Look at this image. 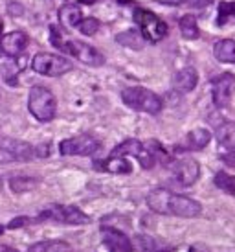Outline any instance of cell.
Listing matches in <instances>:
<instances>
[{"instance_id":"obj_1","label":"cell","mask_w":235,"mask_h":252,"mask_svg":"<svg viewBox=\"0 0 235 252\" xmlns=\"http://www.w3.org/2000/svg\"><path fill=\"white\" fill-rule=\"evenodd\" d=\"M147 206L154 214H164V216H176L193 219L202 214V204L191 197L173 193L166 188L152 189L147 195Z\"/></svg>"},{"instance_id":"obj_21","label":"cell","mask_w":235,"mask_h":252,"mask_svg":"<svg viewBox=\"0 0 235 252\" xmlns=\"http://www.w3.org/2000/svg\"><path fill=\"white\" fill-rule=\"evenodd\" d=\"M178 28H180L182 37L187 39V41H195V39H199V35H201V30H199L197 19H195L193 15H184V17H180Z\"/></svg>"},{"instance_id":"obj_4","label":"cell","mask_w":235,"mask_h":252,"mask_svg":"<svg viewBox=\"0 0 235 252\" xmlns=\"http://www.w3.org/2000/svg\"><path fill=\"white\" fill-rule=\"evenodd\" d=\"M134 21L140 26V33L144 37V41L149 42H158L162 39H166L167 33H169V28L167 24L158 15H154L149 9H144V7H136L134 9Z\"/></svg>"},{"instance_id":"obj_33","label":"cell","mask_w":235,"mask_h":252,"mask_svg":"<svg viewBox=\"0 0 235 252\" xmlns=\"http://www.w3.org/2000/svg\"><path fill=\"white\" fill-rule=\"evenodd\" d=\"M97 2H103V0H81V4H88V6H92V4H97Z\"/></svg>"},{"instance_id":"obj_34","label":"cell","mask_w":235,"mask_h":252,"mask_svg":"<svg viewBox=\"0 0 235 252\" xmlns=\"http://www.w3.org/2000/svg\"><path fill=\"white\" fill-rule=\"evenodd\" d=\"M154 252H175V249H158V251Z\"/></svg>"},{"instance_id":"obj_23","label":"cell","mask_w":235,"mask_h":252,"mask_svg":"<svg viewBox=\"0 0 235 252\" xmlns=\"http://www.w3.org/2000/svg\"><path fill=\"white\" fill-rule=\"evenodd\" d=\"M215 186L219 189H222L224 193H228V195L235 197V177L226 173V171H219L213 179Z\"/></svg>"},{"instance_id":"obj_19","label":"cell","mask_w":235,"mask_h":252,"mask_svg":"<svg viewBox=\"0 0 235 252\" xmlns=\"http://www.w3.org/2000/svg\"><path fill=\"white\" fill-rule=\"evenodd\" d=\"M217 140L219 146L226 149L235 147V122L230 120H221V124H217Z\"/></svg>"},{"instance_id":"obj_32","label":"cell","mask_w":235,"mask_h":252,"mask_svg":"<svg viewBox=\"0 0 235 252\" xmlns=\"http://www.w3.org/2000/svg\"><path fill=\"white\" fill-rule=\"evenodd\" d=\"M187 252H207V251H206V249H202L201 245H193Z\"/></svg>"},{"instance_id":"obj_14","label":"cell","mask_w":235,"mask_h":252,"mask_svg":"<svg viewBox=\"0 0 235 252\" xmlns=\"http://www.w3.org/2000/svg\"><path fill=\"white\" fill-rule=\"evenodd\" d=\"M199 83V72L195 70L193 66H184L180 68L173 77V87L175 91L187 94V92L195 91V87Z\"/></svg>"},{"instance_id":"obj_8","label":"cell","mask_w":235,"mask_h":252,"mask_svg":"<svg viewBox=\"0 0 235 252\" xmlns=\"http://www.w3.org/2000/svg\"><path fill=\"white\" fill-rule=\"evenodd\" d=\"M111 157H136L144 169H151L156 164V158L152 157L147 144L136 140V138H129V140H123L121 144H118L112 149Z\"/></svg>"},{"instance_id":"obj_25","label":"cell","mask_w":235,"mask_h":252,"mask_svg":"<svg viewBox=\"0 0 235 252\" xmlns=\"http://www.w3.org/2000/svg\"><path fill=\"white\" fill-rule=\"evenodd\" d=\"M232 19H235V2H221L219 15H217V24L226 26Z\"/></svg>"},{"instance_id":"obj_20","label":"cell","mask_w":235,"mask_h":252,"mask_svg":"<svg viewBox=\"0 0 235 252\" xmlns=\"http://www.w3.org/2000/svg\"><path fill=\"white\" fill-rule=\"evenodd\" d=\"M28 252H74L72 245L61 239H50V241H39L29 247Z\"/></svg>"},{"instance_id":"obj_11","label":"cell","mask_w":235,"mask_h":252,"mask_svg":"<svg viewBox=\"0 0 235 252\" xmlns=\"http://www.w3.org/2000/svg\"><path fill=\"white\" fill-rule=\"evenodd\" d=\"M171 173H173V181L178 186L187 188V186H193L195 182L199 181V177H201V166L193 158H180L173 166Z\"/></svg>"},{"instance_id":"obj_28","label":"cell","mask_w":235,"mask_h":252,"mask_svg":"<svg viewBox=\"0 0 235 252\" xmlns=\"http://www.w3.org/2000/svg\"><path fill=\"white\" fill-rule=\"evenodd\" d=\"M31 223H37L31 217H15L9 224H6V228H21V226H28Z\"/></svg>"},{"instance_id":"obj_27","label":"cell","mask_w":235,"mask_h":252,"mask_svg":"<svg viewBox=\"0 0 235 252\" xmlns=\"http://www.w3.org/2000/svg\"><path fill=\"white\" fill-rule=\"evenodd\" d=\"M138 243H140V249H142V252H154V251H158V249H156V241H154L152 238L138 236Z\"/></svg>"},{"instance_id":"obj_13","label":"cell","mask_w":235,"mask_h":252,"mask_svg":"<svg viewBox=\"0 0 235 252\" xmlns=\"http://www.w3.org/2000/svg\"><path fill=\"white\" fill-rule=\"evenodd\" d=\"M28 42L29 39L24 32H11V33H6V35L0 37V52L4 56L19 57L26 50Z\"/></svg>"},{"instance_id":"obj_9","label":"cell","mask_w":235,"mask_h":252,"mask_svg":"<svg viewBox=\"0 0 235 252\" xmlns=\"http://www.w3.org/2000/svg\"><path fill=\"white\" fill-rule=\"evenodd\" d=\"M101 149V142L90 136V134H79L66 138L59 144V151L64 157H90Z\"/></svg>"},{"instance_id":"obj_30","label":"cell","mask_w":235,"mask_h":252,"mask_svg":"<svg viewBox=\"0 0 235 252\" xmlns=\"http://www.w3.org/2000/svg\"><path fill=\"white\" fill-rule=\"evenodd\" d=\"M221 158H222V162H224V164H228V166L235 168V147H234V149H228L226 153H222Z\"/></svg>"},{"instance_id":"obj_6","label":"cell","mask_w":235,"mask_h":252,"mask_svg":"<svg viewBox=\"0 0 235 252\" xmlns=\"http://www.w3.org/2000/svg\"><path fill=\"white\" fill-rule=\"evenodd\" d=\"M31 68L41 76L48 77H59L74 68V64L70 63L66 57L57 56V54H46L41 52L31 59Z\"/></svg>"},{"instance_id":"obj_5","label":"cell","mask_w":235,"mask_h":252,"mask_svg":"<svg viewBox=\"0 0 235 252\" xmlns=\"http://www.w3.org/2000/svg\"><path fill=\"white\" fill-rule=\"evenodd\" d=\"M37 223L42 221H54V223L62 224H74V226H81V224H88L90 217L83 210H79L77 206H64V204H52L46 210L41 212V216L35 217Z\"/></svg>"},{"instance_id":"obj_18","label":"cell","mask_w":235,"mask_h":252,"mask_svg":"<svg viewBox=\"0 0 235 252\" xmlns=\"http://www.w3.org/2000/svg\"><path fill=\"white\" fill-rule=\"evenodd\" d=\"M57 17H59V22H61L64 28H77V24L83 19L81 9H79V6H76V4H64V6L57 11Z\"/></svg>"},{"instance_id":"obj_2","label":"cell","mask_w":235,"mask_h":252,"mask_svg":"<svg viewBox=\"0 0 235 252\" xmlns=\"http://www.w3.org/2000/svg\"><path fill=\"white\" fill-rule=\"evenodd\" d=\"M121 99L127 107H131L134 111L147 112V114H158L162 112V98L158 94H154L152 91L146 89V87H129L123 89L121 92Z\"/></svg>"},{"instance_id":"obj_17","label":"cell","mask_w":235,"mask_h":252,"mask_svg":"<svg viewBox=\"0 0 235 252\" xmlns=\"http://www.w3.org/2000/svg\"><path fill=\"white\" fill-rule=\"evenodd\" d=\"M213 56L221 63L235 64V41L234 39H221L213 44Z\"/></svg>"},{"instance_id":"obj_22","label":"cell","mask_w":235,"mask_h":252,"mask_svg":"<svg viewBox=\"0 0 235 252\" xmlns=\"http://www.w3.org/2000/svg\"><path fill=\"white\" fill-rule=\"evenodd\" d=\"M116 41L119 42V44H123V46H129V48H134V50H140L144 46V42H146L144 37H142V33L136 32V30H127L123 33H119V35L116 37Z\"/></svg>"},{"instance_id":"obj_10","label":"cell","mask_w":235,"mask_h":252,"mask_svg":"<svg viewBox=\"0 0 235 252\" xmlns=\"http://www.w3.org/2000/svg\"><path fill=\"white\" fill-rule=\"evenodd\" d=\"M235 91V76L230 72H224L221 76L211 79V99L217 109H224L232 103V96Z\"/></svg>"},{"instance_id":"obj_16","label":"cell","mask_w":235,"mask_h":252,"mask_svg":"<svg viewBox=\"0 0 235 252\" xmlns=\"http://www.w3.org/2000/svg\"><path fill=\"white\" fill-rule=\"evenodd\" d=\"M209 142H211V133L204 127H197V129L187 133L184 149L186 151H202Z\"/></svg>"},{"instance_id":"obj_24","label":"cell","mask_w":235,"mask_h":252,"mask_svg":"<svg viewBox=\"0 0 235 252\" xmlns=\"http://www.w3.org/2000/svg\"><path fill=\"white\" fill-rule=\"evenodd\" d=\"M37 184H39V181L33 179V177H15V179L9 181V188L15 193H24V191L33 189Z\"/></svg>"},{"instance_id":"obj_31","label":"cell","mask_w":235,"mask_h":252,"mask_svg":"<svg viewBox=\"0 0 235 252\" xmlns=\"http://www.w3.org/2000/svg\"><path fill=\"white\" fill-rule=\"evenodd\" d=\"M0 252H19V251L9 245H0Z\"/></svg>"},{"instance_id":"obj_35","label":"cell","mask_w":235,"mask_h":252,"mask_svg":"<svg viewBox=\"0 0 235 252\" xmlns=\"http://www.w3.org/2000/svg\"><path fill=\"white\" fill-rule=\"evenodd\" d=\"M2 28H4V24H2V19H0V33H2Z\"/></svg>"},{"instance_id":"obj_7","label":"cell","mask_w":235,"mask_h":252,"mask_svg":"<svg viewBox=\"0 0 235 252\" xmlns=\"http://www.w3.org/2000/svg\"><path fill=\"white\" fill-rule=\"evenodd\" d=\"M57 48L62 50V52L68 54V56L76 57L77 61H81L83 64H88V66H101V64H105L103 54L83 41H74V39L64 41V39H62Z\"/></svg>"},{"instance_id":"obj_26","label":"cell","mask_w":235,"mask_h":252,"mask_svg":"<svg viewBox=\"0 0 235 252\" xmlns=\"http://www.w3.org/2000/svg\"><path fill=\"white\" fill-rule=\"evenodd\" d=\"M99 21L94 19V17H87V19H81V22L77 24V28L79 32L83 33V35H96L97 30H99Z\"/></svg>"},{"instance_id":"obj_15","label":"cell","mask_w":235,"mask_h":252,"mask_svg":"<svg viewBox=\"0 0 235 252\" xmlns=\"http://www.w3.org/2000/svg\"><path fill=\"white\" fill-rule=\"evenodd\" d=\"M94 168L107 173H116V175H127L132 173V164L125 157H109L105 160H96Z\"/></svg>"},{"instance_id":"obj_3","label":"cell","mask_w":235,"mask_h":252,"mask_svg":"<svg viewBox=\"0 0 235 252\" xmlns=\"http://www.w3.org/2000/svg\"><path fill=\"white\" fill-rule=\"evenodd\" d=\"M28 109L39 122H52L57 112V99L46 87H31L28 96Z\"/></svg>"},{"instance_id":"obj_29","label":"cell","mask_w":235,"mask_h":252,"mask_svg":"<svg viewBox=\"0 0 235 252\" xmlns=\"http://www.w3.org/2000/svg\"><path fill=\"white\" fill-rule=\"evenodd\" d=\"M178 4H184V6L197 7V9H201V7L209 6V4H211V0H178Z\"/></svg>"},{"instance_id":"obj_12","label":"cell","mask_w":235,"mask_h":252,"mask_svg":"<svg viewBox=\"0 0 235 252\" xmlns=\"http://www.w3.org/2000/svg\"><path fill=\"white\" fill-rule=\"evenodd\" d=\"M101 236H103V243L109 249V252H134V245H132L131 239L114 226L103 224L101 226Z\"/></svg>"}]
</instances>
